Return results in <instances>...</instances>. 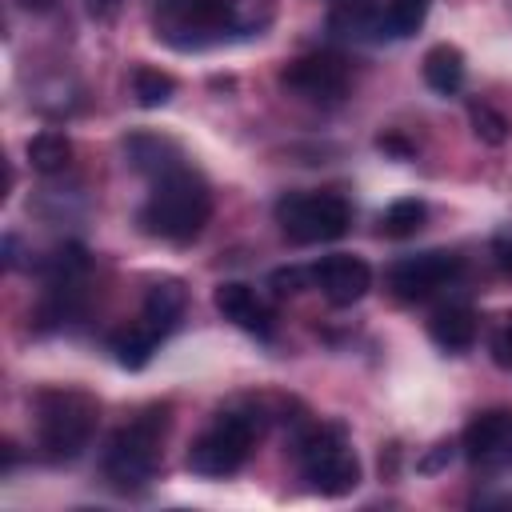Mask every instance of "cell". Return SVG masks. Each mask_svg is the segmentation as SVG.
I'll return each mask as SVG.
<instances>
[{
  "label": "cell",
  "instance_id": "cell-19",
  "mask_svg": "<svg viewBox=\"0 0 512 512\" xmlns=\"http://www.w3.org/2000/svg\"><path fill=\"white\" fill-rule=\"evenodd\" d=\"M424 220H428V204L420 196H400L380 212V232L392 240H408L424 228Z\"/></svg>",
  "mask_w": 512,
  "mask_h": 512
},
{
  "label": "cell",
  "instance_id": "cell-26",
  "mask_svg": "<svg viewBox=\"0 0 512 512\" xmlns=\"http://www.w3.org/2000/svg\"><path fill=\"white\" fill-rule=\"evenodd\" d=\"M116 8H120V0H84V12H88L92 20H112Z\"/></svg>",
  "mask_w": 512,
  "mask_h": 512
},
{
  "label": "cell",
  "instance_id": "cell-20",
  "mask_svg": "<svg viewBox=\"0 0 512 512\" xmlns=\"http://www.w3.org/2000/svg\"><path fill=\"white\" fill-rule=\"evenodd\" d=\"M428 8H432V0H388L384 4V36L408 40L428 20Z\"/></svg>",
  "mask_w": 512,
  "mask_h": 512
},
{
  "label": "cell",
  "instance_id": "cell-24",
  "mask_svg": "<svg viewBox=\"0 0 512 512\" xmlns=\"http://www.w3.org/2000/svg\"><path fill=\"white\" fill-rule=\"evenodd\" d=\"M272 284H276L280 296L304 292V288L312 284V268H276V272H272Z\"/></svg>",
  "mask_w": 512,
  "mask_h": 512
},
{
  "label": "cell",
  "instance_id": "cell-14",
  "mask_svg": "<svg viewBox=\"0 0 512 512\" xmlns=\"http://www.w3.org/2000/svg\"><path fill=\"white\" fill-rule=\"evenodd\" d=\"M476 332H480V320H476V312L468 308V304H444V308H436L432 312V320H428V336H432V344L440 348V352H468L472 344H476Z\"/></svg>",
  "mask_w": 512,
  "mask_h": 512
},
{
  "label": "cell",
  "instance_id": "cell-5",
  "mask_svg": "<svg viewBox=\"0 0 512 512\" xmlns=\"http://www.w3.org/2000/svg\"><path fill=\"white\" fill-rule=\"evenodd\" d=\"M296 468L320 496H348L360 484V460L344 424H308L296 436Z\"/></svg>",
  "mask_w": 512,
  "mask_h": 512
},
{
  "label": "cell",
  "instance_id": "cell-12",
  "mask_svg": "<svg viewBox=\"0 0 512 512\" xmlns=\"http://www.w3.org/2000/svg\"><path fill=\"white\" fill-rule=\"evenodd\" d=\"M184 304H188L184 284H180L176 276H164V280H156V284L148 288V296H144V304H140V324H144L156 340H164V336L180 324Z\"/></svg>",
  "mask_w": 512,
  "mask_h": 512
},
{
  "label": "cell",
  "instance_id": "cell-16",
  "mask_svg": "<svg viewBox=\"0 0 512 512\" xmlns=\"http://www.w3.org/2000/svg\"><path fill=\"white\" fill-rule=\"evenodd\" d=\"M424 84L440 96H456L464 84V52L456 44H436L424 52Z\"/></svg>",
  "mask_w": 512,
  "mask_h": 512
},
{
  "label": "cell",
  "instance_id": "cell-25",
  "mask_svg": "<svg viewBox=\"0 0 512 512\" xmlns=\"http://www.w3.org/2000/svg\"><path fill=\"white\" fill-rule=\"evenodd\" d=\"M456 448H460L456 440H440V444H432V452H428L416 468H420V472H440V468H448V464L456 460Z\"/></svg>",
  "mask_w": 512,
  "mask_h": 512
},
{
  "label": "cell",
  "instance_id": "cell-2",
  "mask_svg": "<svg viewBox=\"0 0 512 512\" xmlns=\"http://www.w3.org/2000/svg\"><path fill=\"white\" fill-rule=\"evenodd\" d=\"M164 432H168V408H148L124 428H116L104 444L100 472L116 492H136L144 488L164 456Z\"/></svg>",
  "mask_w": 512,
  "mask_h": 512
},
{
  "label": "cell",
  "instance_id": "cell-15",
  "mask_svg": "<svg viewBox=\"0 0 512 512\" xmlns=\"http://www.w3.org/2000/svg\"><path fill=\"white\" fill-rule=\"evenodd\" d=\"M508 412H480L472 416V424L460 436V452L480 464V468H496V452H500V436H504Z\"/></svg>",
  "mask_w": 512,
  "mask_h": 512
},
{
  "label": "cell",
  "instance_id": "cell-21",
  "mask_svg": "<svg viewBox=\"0 0 512 512\" xmlns=\"http://www.w3.org/2000/svg\"><path fill=\"white\" fill-rule=\"evenodd\" d=\"M132 96H136L140 108H164V104L176 96V80H172L168 72H160V68L140 64V68L132 72Z\"/></svg>",
  "mask_w": 512,
  "mask_h": 512
},
{
  "label": "cell",
  "instance_id": "cell-23",
  "mask_svg": "<svg viewBox=\"0 0 512 512\" xmlns=\"http://www.w3.org/2000/svg\"><path fill=\"white\" fill-rule=\"evenodd\" d=\"M492 360L512 372V312H504L496 332H492Z\"/></svg>",
  "mask_w": 512,
  "mask_h": 512
},
{
  "label": "cell",
  "instance_id": "cell-6",
  "mask_svg": "<svg viewBox=\"0 0 512 512\" xmlns=\"http://www.w3.org/2000/svg\"><path fill=\"white\" fill-rule=\"evenodd\" d=\"M260 408H224L212 416V424L192 440L188 448V472L220 480L244 468L256 436H260Z\"/></svg>",
  "mask_w": 512,
  "mask_h": 512
},
{
  "label": "cell",
  "instance_id": "cell-18",
  "mask_svg": "<svg viewBox=\"0 0 512 512\" xmlns=\"http://www.w3.org/2000/svg\"><path fill=\"white\" fill-rule=\"evenodd\" d=\"M24 152H28V164H32L40 176H56V172H64V168L72 164V140H68L64 132H52V128L36 132Z\"/></svg>",
  "mask_w": 512,
  "mask_h": 512
},
{
  "label": "cell",
  "instance_id": "cell-4",
  "mask_svg": "<svg viewBox=\"0 0 512 512\" xmlns=\"http://www.w3.org/2000/svg\"><path fill=\"white\" fill-rule=\"evenodd\" d=\"M152 36L172 52H204L240 40L232 0H156Z\"/></svg>",
  "mask_w": 512,
  "mask_h": 512
},
{
  "label": "cell",
  "instance_id": "cell-9",
  "mask_svg": "<svg viewBox=\"0 0 512 512\" xmlns=\"http://www.w3.org/2000/svg\"><path fill=\"white\" fill-rule=\"evenodd\" d=\"M280 84L308 104H340L348 96V64L336 52H304L280 68Z\"/></svg>",
  "mask_w": 512,
  "mask_h": 512
},
{
  "label": "cell",
  "instance_id": "cell-22",
  "mask_svg": "<svg viewBox=\"0 0 512 512\" xmlns=\"http://www.w3.org/2000/svg\"><path fill=\"white\" fill-rule=\"evenodd\" d=\"M468 124H472V136L480 140V144H504L508 140V120L492 108V104H484V100H472L468 104Z\"/></svg>",
  "mask_w": 512,
  "mask_h": 512
},
{
  "label": "cell",
  "instance_id": "cell-1",
  "mask_svg": "<svg viewBox=\"0 0 512 512\" xmlns=\"http://www.w3.org/2000/svg\"><path fill=\"white\" fill-rule=\"evenodd\" d=\"M208 220H212V188L188 164H176V168L160 172L152 180L148 200L136 212V224L148 236L168 240V244H192L204 232Z\"/></svg>",
  "mask_w": 512,
  "mask_h": 512
},
{
  "label": "cell",
  "instance_id": "cell-10",
  "mask_svg": "<svg viewBox=\"0 0 512 512\" xmlns=\"http://www.w3.org/2000/svg\"><path fill=\"white\" fill-rule=\"evenodd\" d=\"M312 288H320V296L336 308H348L356 300H364V292L372 288V268L364 256L352 252H332L324 260L312 264Z\"/></svg>",
  "mask_w": 512,
  "mask_h": 512
},
{
  "label": "cell",
  "instance_id": "cell-28",
  "mask_svg": "<svg viewBox=\"0 0 512 512\" xmlns=\"http://www.w3.org/2000/svg\"><path fill=\"white\" fill-rule=\"evenodd\" d=\"M52 4H56V0H24V8H40V12L52 8Z\"/></svg>",
  "mask_w": 512,
  "mask_h": 512
},
{
  "label": "cell",
  "instance_id": "cell-13",
  "mask_svg": "<svg viewBox=\"0 0 512 512\" xmlns=\"http://www.w3.org/2000/svg\"><path fill=\"white\" fill-rule=\"evenodd\" d=\"M124 156H128V164H132L136 172H144L148 180H156L160 172L184 164V148H180L176 140L160 136V132H132V136L124 140Z\"/></svg>",
  "mask_w": 512,
  "mask_h": 512
},
{
  "label": "cell",
  "instance_id": "cell-8",
  "mask_svg": "<svg viewBox=\"0 0 512 512\" xmlns=\"http://www.w3.org/2000/svg\"><path fill=\"white\" fill-rule=\"evenodd\" d=\"M460 272H464V260L456 252L432 248V252H416V256L392 260L388 272H384V288L404 304H420V300L436 296L440 288H448Z\"/></svg>",
  "mask_w": 512,
  "mask_h": 512
},
{
  "label": "cell",
  "instance_id": "cell-27",
  "mask_svg": "<svg viewBox=\"0 0 512 512\" xmlns=\"http://www.w3.org/2000/svg\"><path fill=\"white\" fill-rule=\"evenodd\" d=\"M512 464V412H508V424H504V436H500V452H496V468H508Z\"/></svg>",
  "mask_w": 512,
  "mask_h": 512
},
{
  "label": "cell",
  "instance_id": "cell-17",
  "mask_svg": "<svg viewBox=\"0 0 512 512\" xmlns=\"http://www.w3.org/2000/svg\"><path fill=\"white\" fill-rule=\"evenodd\" d=\"M156 348H160V340H156L140 320H132L128 328H120V332L108 336V352H112V360H116L120 368H128V372L144 368V364L152 360Z\"/></svg>",
  "mask_w": 512,
  "mask_h": 512
},
{
  "label": "cell",
  "instance_id": "cell-3",
  "mask_svg": "<svg viewBox=\"0 0 512 512\" xmlns=\"http://www.w3.org/2000/svg\"><path fill=\"white\" fill-rule=\"evenodd\" d=\"M96 432V400L76 388L36 392V448L48 464H72L84 456Z\"/></svg>",
  "mask_w": 512,
  "mask_h": 512
},
{
  "label": "cell",
  "instance_id": "cell-11",
  "mask_svg": "<svg viewBox=\"0 0 512 512\" xmlns=\"http://www.w3.org/2000/svg\"><path fill=\"white\" fill-rule=\"evenodd\" d=\"M212 304H216V312H220L224 320H232L236 328H244V332L260 336V340H268V336H272V328H276V312L268 308V300H264L252 284H240V280L216 284Z\"/></svg>",
  "mask_w": 512,
  "mask_h": 512
},
{
  "label": "cell",
  "instance_id": "cell-7",
  "mask_svg": "<svg viewBox=\"0 0 512 512\" xmlns=\"http://www.w3.org/2000/svg\"><path fill=\"white\" fill-rule=\"evenodd\" d=\"M276 224L300 248L328 244L352 228V204L336 192H284L276 200Z\"/></svg>",
  "mask_w": 512,
  "mask_h": 512
}]
</instances>
